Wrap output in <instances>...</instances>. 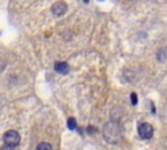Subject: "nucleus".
I'll return each instance as SVG.
<instances>
[{
  "instance_id": "obj_1",
  "label": "nucleus",
  "mask_w": 167,
  "mask_h": 150,
  "mask_svg": "<svg viewBox=\"0 0 167 150\" xmlns=\"http://www.w3.org/2000/svg\"><path fill=\"white\" fill-rule=\"evenodd\" d=\"M103 137L106 139V141L110 142V144H116V142L120 141V137H122V133H120V128L119 125L114 122H110L105 125L103 128Z\"/></svg>"
},
{
  "instance_id": "obj_2",
  "label": "nucleus",
  "mask_w": 167,
  "mask_h": 150,
  "mask_svg": "<svg viewBox=\"0 0 167 150\" xmlns=\"http://www.w3.org/2000/svg\"><path fill=\"white\" fill-rule=\"evenodd\" d=\"M137 132H139L140 139L150 140L151 137H153L154 129H153V127H151L149 123H140L139 127H137Z\"/></svg>"
},
{
  "instance_id": "obj_3",
  "label": "nucleus",
  "mask_w": 167,
  "mask_h": 150,
  "mask_svg": "<svg viewBox=\"0 0 167 150\" xmlns=\"http://www.w3.org/2000/svg\"><path fill=\"white\" fill-rule=\"evenodd\" d=\"M3 140L7 146H11V147L17 146L20 144V134L16 130H8V132H5Z\"/></svg>"
},
{
  "instance_id": "obj_4",
  "label": "nucleus",
  "mask_w": 167,
  "mask_h": 150,
  "mask_svg": "<svg viewBox=\"0 0 167 150\" xmlns=\"http://www.w3.org/2000/svg\"><path fill=\"white\" fill-rule=\"evenodd\" d=\"M65 11H67V4L63 3V1H57L52 5V13L55 16H62L65 13Z\"/></svg>"
},
{
  "instance_id": "obj_5",
  "label": "nucleus",
  "mask_w": 167,
  "mask_h": 150,
  "mask_svg": "<svg viewBox=\"0 0 167 150\" xmlns=\"http://www.w3.org/2000/svg\"><path fill=\"white\" fill-rule=\"evenodd\" d=\"M55 71L60 74H67L69 72V65L64 61H57L55 64Z\"/></svg>"
},
{
  "instance_id": "obj_6",
  "label": "nucleus",
  "mask_w": 167,
  "mask_h": 150,
  "mask_svg": "<svg viewBox=\"0 0 167 150\" xmlns=\"http://www.w3.org/2000/svg\"><path fill=\"white\" fill-rule=\"evenodd\" d=\"M37 150H52V146L50 144H47V142H42V144H39L37 146Z\"/></svg>"
},
{
  "instance_id": "obj_7",
  "label": "nucleus",
  "mask_w": 167,
  "mask_h": 150,
  "mask_svg": "<svg viewBox=\"0 0 167 150\" xmlns=\"http://www.w3.org/2000/svg\"><path fill=\"white\" fill-rule=\"evenodd\" d=\"M76 120L73 119V118H69L68 119V128L69 129H76Z\"/></svg>"
},
{
  "instance_id": "obj_8",
  "label": "nucleus",
  "mask_w": 167,
  "mask_h": 150,
  "mask_svg": "<svg viewBox=\"0 0 167 150\" xmlns=\"http://www.w3.org/2000/svg\"><path fill=\"white\" fill-rule=\"evenodd\" d=\"M130 102H132L133 106L137 105V95H136V93H132V94H130Z\"/></svg>"
},
{
  "instance_id": "obj_9",
  "label": "nucleus",
  "mask_w": 167,
  "mask_h": 150,
  "mask_svg": "<svg viewBox=\"0 0 167 150\" xmlns=\"http://www.w3.org/2000/svg\"><path fill=\"white\" fill-rule=\"evenodd\" d=\"M0 150H13V147L7 146V145H5V146H3V147H1V149H0Z\"/></svg>"
}]
</instances>
